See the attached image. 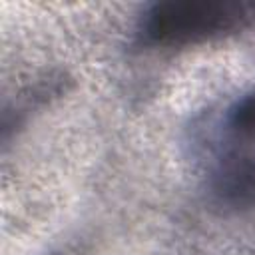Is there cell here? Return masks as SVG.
Instances as JSON below:
<instances>
[{"mask_svg": "<svg viewBox=\"0 0 255 255\" xmlns=\"http://www.w3.org/2000/svg\"><path fill=\"white\" fill-rule=\"evenodd\" d=\"M191 145L217 201L255 207V92L211 112L197 126Z\"/></svg>", "mask_w": 255, "mask_h": 255, "instance_id": "obj_1", "label": "cell"}, {"mask_svg": "<svg viewBox=\"0 0 255 255\" xmlns=\"http://www.w3.org/2000/svg\"><path fill=\"white\" fill-rule=\"evenodd\" d=\"M255 26V2L239 0H167L149 6L137 36L153 48H185Z\"/></svg>", "mask_w": 255, "mask_h": 255, "instance_id": "obj_2", "label": "cell"}]
</instances>
